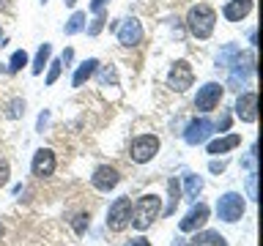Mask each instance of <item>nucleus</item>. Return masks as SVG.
<instances>
[{"label":"nucleus","instance_id":"obj_1","mask_svg":"<svg viewBox=\"0 0 263 246\" xmlns=\"http://www.w3.org/2000/svg\"><path fill=\"white\" fill-rule=\"evenodd\" d=\"M162 213V200L156 194H143L140 200L132 205V216H129V224L137 227V230H148L159 219Z\"/></svg>","mask_w":263,"mask_h":246},{"label":"nucleus","instance_id":"obj_2","mask_svg":"<svg viewBox=\"0 0 263 246\" xmlns=\"http://www.w3.org/2000/svg\"><path fill=\"white\" fill-rule=\"evenodd\" d=\"M214 22H217V11H214L209 3H197V6L189 8V14H186L189 33L200 41H205L214 33Z\"/></svg>","mask_w":263,"mask_h":246},{"label":"nucleus","instance_id":"obj_3","mask_svg":"<svg viewBox=\"0 0 263 246\" xmlns=\"http://www.w3.org/2000/svg\"><path fill=\"white\" fill-rule=\"evenodd\" d=\"M129 216H132V200L129 197H118L110 205V211H107V227L112 233H121V230L129 227Z\"/></svg>","mask_w":263,"mask_h":246},{"label":"nucleus","instance_id":"obj_4","mask_svg":"<svg viewBox=\"0 0 263 246\" xmlns=\"http://www.w3.org/2000/svg\"><path fill=\"white\" fill-rule=\"evenodd\" d=\"M195 82V71L192 66H189V60H176L170 66V74H167V85L176 90V93H184V90L192 88Z\"/></svg>","mask_w":263,"mask_h":246},{"label":"nucleus","instance_id":"obj_5","mask_svg":"<svg viewBox=\"0 0 263 246\" xmlns=\"http://www.w3.org/2000/svg\"><path fill=\"white\" fill-rule=\"evenodd\" d=\"M156 151H159V139H156L154 134H143V137L132 139L129 156H132V161L145 164V161H151L154 156H156Z\"/></svg>","mask_w":263,"mask_h":246},{"label":"nucleus","instance_id":"obj_6","mask_svg":"<svg viewBox=\"0 0 263 246\" xmlns=\"http://www.w3.org/2000/svg\"><path fill=\"white\" fill-rule=\"evenodd\" d=\"M217 213H219L222 221H238V219L244 216V200H241V194H233V192L222 194L219 202H217Z\"/></svg>","mask_w":263,"mask_h":246},{"label":"nucleus","instance_id":"obj_7","mask_svg":"<svg viewBox=\"0 0 263 246\" xmlns=\"http://www.w3.org/2000/svg\"><path fill=\"white\" fill-rule=\"evenodd\" d=\"M222 93H225V85H219V82H205V85L197 90L195 107H197V110H203V112H211L214 107H219Z\"/></svg>","mask_w":263,"mask_h":246},{"label":"nucleus","instance_id":"obj_8","mask_svg":"<svg viewBox=\"0 0 263 246\" xmlns=\"http://www.w3.org/2000/svg\"><path fill=\"white\" fill-rule=\"evenodd\" d=\"M236 118L244 123H255L258 120V93L255 90H247V93H238L236 98Z\"/></svg>","mask_w":263,"mask_h":246},{"label":"nucleus","instance_id":"obj_9","mask_svg":"<svg viewBox=\"0 0 263 246\" xmlns=\"http://www.w3.org/2000/svg\"><path fill=\"white\" fill-rule=\"evenodd\" d=\"M211 131H214V123L209 118H197V120H192L186 126L184 139H186L189 145H200V142H205V139L211 137Z\"/></svg>","mask_w":263,"mask_h":246},{"label":"nucleus","instance_id":"obj_10","mask_svg":"<svg viewBox=\"0 0 263 246\" xmlns=\"http://www.w3.org/2000/svg\"><path fill=\"white\" fill-rule=\"evenodd\" d=\"M118 41H121L123 47H137L140 41H143V25H140L135 16L123 19L121 28H118Z\"/></svg>","mask_w":263,"mask_h":246},{"label":"nucleus","instance_id":"obj_11","mask_svg":"<svg viewBox=\"0 0 263 246\" xmlns=\"http://www.w3.org/2000/svg\"><path fill=\"white\" fill-rule=\"evenodd\" d=\"M93 186L99 189V192H110V189H115L118 186V180H121V175H118V170L115 167H107V164H102V167H96V172H93Z\"/></svg>","mask_w":263,"mask_h":246},{"label":"nucleus","instance_id":"obj_12","mask_svg":"<svg viewBox=\"0 0 263 246\" xmlns=\"http://www.w3.org/2000/svg\"><path fill=\"white\" fill-rule=\"evenodd\" d=\"M55 172V153L49 151V148H41V151H36V156H33V175L36 178H47Z\"/></svg>","mask_w":263,"mask_h":246},{"label":"nucleus","instance_id":"obj_13","mask_svg":"<svg viewBox=\"0 0 263 246\" xmlns=\"http://www.w3.org/2000/svg\"><path fill=\"white\" fill-rule=\"evenodd\" d=\"M205 221H209V205L200 202V205H195L184 219H181V230H184V233H195L197 227L205 224Z\"/></svg>","mask_w":263,"mask_h":246},{"label":"nucleus","instance_id":"obj_14","mask_svg":"<svg viewBox=\"0 0 263 246\" xmlns=\"http://www.w3.org/2000/svg\"><path fill=\"white\" fill-rule=\"evenodd\" d=\"M250 11H252V0H228L225 8H222L228 22H241Z\"/></svg>","mask_w":263,"mask_h":246},{"label":"nucleus","instance_id":"obj_15","mask_svg":"<svg viewBox=\"0 0 263 246\" xmlns=\"http://www.w3.org/2000/svg\"><path fill=\"white\" fill-rule=\"evenodd\" d=\"M96 69H99V60H96V57H90V60L80 63V69L74 71V77H71V85H74V88H82V85H85V82L96 74Z\"/></svg>","mask_w":263,"mask_h":246},{"label":"nucleus","instance_id":"obj_16","mask_svg":"<svg viewBox=\"0 0 263 246\" xmlns=\"http://www.w3.org/2000/svg\"><path fill=\"white\" fill-rule=\"evenodd\" d=\"M241 145V137L238 134H228V137H222V139H214V142L209 145V153L211 156H219V153H228V151H233V148Z\"/></svg>","mask_w":263,"mask_h":246},{"label":"nucleus","instance_id":"obj_17","mask_svg":"<svg viewBox=\"0 0 263 246\" xmlns=\"http://www.w3.org/2000/svg\"><path fill=\"white\" fill-rule=\"evenodd\" d=\"M189 243H192V246H228L225 235L214 233V230H205V233H197V235H195Z\"/></svg>","mask_w":263,"mask_h":246},{"label":"nucleus","instance_id":"obj_18","mask_svg":"<svg viewBox=\"0 0 263 246\" xmlns=\"http://www.w3.org/2000/svg\"><path fill=\"white\" fill-rule=\"evenodd\" d=\"M238 55H241V49H238L236 44H225V49L217 55V66H222V69H230V66L238 60Z\"/></svg>","mask_w":263,"mask_h":246},{"label":"nucleus","instance_id":"obj_19","mask_svg":"<svg viewBox=\"0 0 263 246\" xmlns=\"http://www.w3.org/2000/svg\"><path fill=\"white\" fill-rule=\"evenodd\" d=\"M49 55H52V47H49V44H41L39 52H36V57H33L30 71H33V74H41V71H44V66L49 63Z\"/></svg>","mask_w":263,"mask_h":246},{"label":"nucleus","instance_id":"obj_20","mask_svg":"<svg viewBox=\"0 0 263 246\" xmlns=\"http://www.w3.org/2000/svg\"><path fill=\"white\" fill-rule=\"evenodd\" d=\"M82 28H85V14H82V11H74L71 14V19L69 22H66V36H74V33H80Z\"/></svg>","mask_w":263,"mask_h":246},{"label":"nucleus","instance_id":"obj_21","mask_svg":"<svg viewBox=\"0 0 263 246\" xmlns=\"http://www.w3.org/2000/svg\"><path fill=\"white\" fill-rule=\"evenodd\" d=\"M22 66H28V52H25V49H16L11 55V60H8V74H16Z\"/></svg>","mask_w":263,"mask_h":246},{"label":"nucleus","instance_id":"obj_22","mask_svg":"<svg viewBox=\"0 0 263 246\" xmlns=\"http://www.w3.org/2000/svg\"><path fill=\"white\" fill-rule=\"evenodd\" d=\"M200 192H203V180L197 175H186V197H189V200H195Z\"/></svg>","mask_w":263,"mask_h":246},{"label":"nucleus","instance_id":"obj_23","mask_svg":"<svg viewBox=\"0 0 263 246\" xmlns=\"http://www.w3.org/2000/svg\"><path fill=\"white\" fill-rule=\"evenodd\" d=\"M61 69H63V63H61V60H52V63H49V71H47V85H55L58 77H61Z\"/></svg>","mask_w":263,"mask_h":246},{"label":"nucleus","instance_id":"obj_24","mask_svg":"<svg viewBox=\"0 0 263 246\" xmlns=\"http://www.w3.org/2000/svg\"><path fill=\"white\" fill-rule=\"evenodd\" d=\"M104 22H107L104 11H102V14H96V19L90 22V28H88V36H99V33H102V28H104Z\"/></svg>","mask_w":263,"mask_h":246},{"label":"nucleus","instance_id":"obj_25","mask_svg":"<svg viewBox=\"0 0 263 246\" xmlns=\"http://www.w3.org/2000/svg\"><path fill=\"white\" fill-rule=\"evenodd\" d=\"M170 197H173V200H170V205H167V211H164V213L176 211V202H178V183H176V180H170Z\"/></svg>","mask_w":263,"mask_h":246},{"label":"nucleus","instance_id":"obj_26","mask_svg":"<svg viewBox=\"0 0 263 246\" xmlns=\"http://www.w3.org/2000/svg\"><path fill=\"white\" fill-rule=\"evenodd\" d=\"M255 161H258V148L252 145V148H250V156H247V161H244L250 172H255Z\"/></svg>","mask_w":263,"mask_h":246},{"label":"nucleus","instance_id":"obj_27","mask_svg":"<svg viewBox=\"0 0 263 246\" xmlns=\"http://www.w3.org/2000/svg\"><path fill=\"white\" fill-rule=\"evenodd\" d=\"M85 227H88V216H85V213H80L77 221H74V230H77V233L82 235V233H85Z\"/></svg>","mask_w":263,"mask_h":246},{"label":"nucleus","instance_id":"obj_28","mask_svg":"<svg viewBox=\"0 0 263 246\" xmlns=\"http://www.w3.org/2000/svg\"><path fill=\"white\" fill-rule=\"evenodd\" d=\"M107 3H110V0H90V11H93V14H102Z\"/></svg>","mask_w":263,"mask_h":246},{"label":"nucleus","instance_id":"obj_29","mask_svg":"<svg viewBox=\"0 0 263 246\" xmlns=\"http://www.w3.org/2000/svg\"><path fill=\"white\" fill-rule=\"evenodd\" d=\"M20 112H25V101H20V98H16V101H11V112H8V115H11V118H16Z\"/></svg>","mask_w":263,"mask_h":246},{"label":"nucleus","instance_id":"obj_30","mask_svg":"<svg viewBox=\"0 0 263 246\" xmlns=\"http://www.w3.org/2000/svg\"><path fill=\"white\" fill-rule=\"evenodd\" d=\"M8 183V164L0 159V186H6Z\"/></svg>","mask_w":263,"mask_h":246},{"label":"nucleus","instance_id":"obj_31","mask_svg":"<svg viewBox=\"0 0 263 246\" xmlns=\"http://www.w3.org/2000/svg\"><path fill=\"white\" fill-rule=\"evenodd\" d=\"M250 197H252V200H258V178H255V172L250 175Z\"/></svg>","mask_w":263,"mask_h":246},{"label":"nucleus","instance_id":"obj_32","mask_svg":"<svg viewBox=\"0 0 263 246\" xmlns=\"http://www.w3.org/2000/svg\"><path fill=\"white\" fill-rule=\"evenodd\" d=\"M110 82H115V71H112V69H104V74H102V85H110Z\"/></svg>","mask_w":263,"mask_h":246},{"label":"nucleus","instance_id":"obj_33","mask_svg":"<svg viewBox=\"0 0 263 246\" xmlns=\"http://www.w3.org/2000/svg\"><path fill=\"white\" fill-rule=\"evenodd\" d=\"M219 131H228L230 129V115H222V118H219V126H217Z\"/></svg>","mask_w":263,"mask_h":246},{"label":"nucleus","instance_id":"obj_34","mask_svg":"<svg viewBox=\"0 0 263 246\" xmlns=\"http://www.w3.org/2000/svg\"><path fill=\"white\" fill-rule=\"evenodd\" d=\"M209 170H211V172H217V175H219V172L225 170V161H211V164H209Z\"/></svg>","mask_w":263,"mask_h":246},{"label":"nucleus","instance_id":"obj_35","mask_svg":"<svg viewBox=\"0 0 263 246\" xmlns=\"http://www.w3.org/2000/svg\"><path fill=\"white\" fill-rule=\"evenodd\" d=\"M126 246H151V243H148V238H135V241H129Z\"/></svg>","mask_w":263,"mask_h":246},{"label":"nucleus","instance_id":"obj_36","mask_svg":"<svg viewBox=\"0 0 263 246\" xmlns=\"http://www.w3.org/2000/svg\"><path fill=\"white\" fill-rule=\"evenodd\" d=\"M71 57H74V49H66V52L61 55V63H71Z\"/></svg>","mask_w":263,"mask_h":246},{"label":"nucleus","instance_id":"obj_37","mask_svg":"<svg viewBox=\"0 0 263 246\" xmlns=\"http://www.w3.org/2000/svg\"><path fill=\"white\" fill-rule=\"evenodd\" d=\"M47 118H49V115H47V112H41V118H39V129H44V123H47Z\"/></svg>","mask_w":263,"mask_h":246},{"label":"nucleus","instance_id":"obj_38","mask_svg":"<svg viewBox=\"0 0 263 246\" xmlns=\"http://www.w3.org/2000/svg\"><path fill=\"white\" fill-rule=\"evenodd\" d=\"M6 44V36H3V30H0V47H3Z\"/></svg>","mask_w":263,"mask_h":246},{"label":"nucleus","instance_id":"obj_39","mask_svg":"<svg viewBox=\"0 0 263 246\" xmlns=\"http://www.w3.org/2000/svg\"><path fill=\"white\" fill-rule=\"evenodd\" d=\"M0 233H3V230H0Z\"/></svg>","mask_w":263,"mask_h":246}]
</instances>
